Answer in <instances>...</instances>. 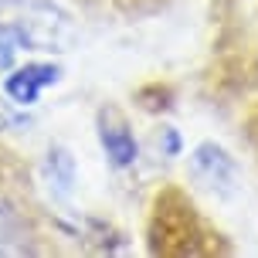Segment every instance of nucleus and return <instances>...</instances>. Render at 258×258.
Listing matches in <instances>:
<instances>
[{"label": "nucleus", "mask_w": 258, "mask_h": 258, "mask_svg": "<svg viewBox=\"0 0 258 258\" xmlns=\"http://www.w3.org/2000/svg\"><path fill=\"white\" fill-rule=\"evenodd\" d=\"M99 143H102V150L112 167H133L136 163L140 150H136V140H133L129 126H122L116 119H102L99 122Z\"/></svg>", "instance_id": "nucleus-3"}, {"label": "nucleus", "mask_w": 258, "mask_h": 258, "mask_svg": "<svg viewBox=\"0 0 258 258\" xmlns=\"http://www.w3.org/2000/svg\"><path fill=\"white\" fill-rule=\"evenodd\" d=\"M58 75H61V72H58L54 64H24V68H17V72L4 82V89H7V95H11L14 102L31 105L44 85L58 82Z\"/></svg>", "instance_id": "nucleus-2"}, {"label": "nucleus", "mask_w": 258, "mask_h": 258, "mask_svg": "<svg viewBox=\"0 0 258 258\" xmlns=\"http://www.w3.org/2000/svg\"><path fill=\"white\" fill-rule=\"evenodd\" d=\"M190 170H194V180L211 187L218 194H231L234 180H238V163L234 156L218 146V143H201L190 156Z\"/></svg>", "instance_id": "nucleus-1"}]
</instances>
